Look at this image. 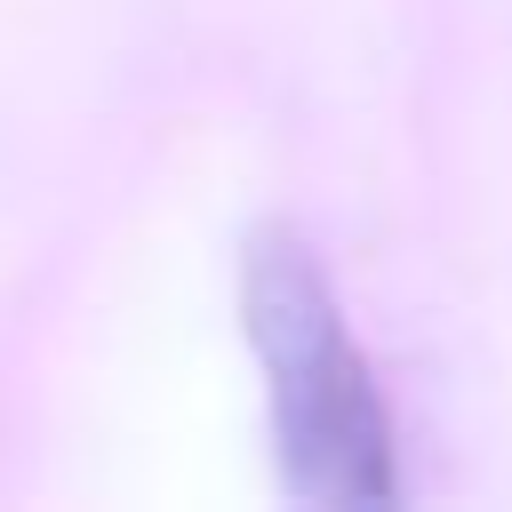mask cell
<instances>
[{
    "label": "cell",
    "instance_id": "1",
    "mask_svg": "<svg viewBox=\"0 0 512 512\" xmlns=\"http://www.w3.org/2000/svg\"><path fill=\"white\" fill-rule=\"evenodd\" d=\"M248 336L272 376V440L280 472L304 504L328 512H368L392 504V424L368 384V360L344 336V312L296 232H256L248 240Z\"/></svg>",
    "mask_w": 512,
    "mask_h": 512
}]
</instances>
